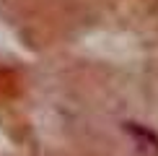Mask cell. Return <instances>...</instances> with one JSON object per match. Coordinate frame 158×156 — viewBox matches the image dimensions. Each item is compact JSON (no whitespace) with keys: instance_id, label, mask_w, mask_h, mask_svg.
<instances>
[{"instance_id":"1","label":"cell","mask_w":158,"mask_h":156,"mask_svg":"<svg viewBox=\"0 0 158 156\" xmlns=\"http://www.w3.org/2000/svg\"><path fill=\"white\" fill-rule=\"evenodd\" d=\"M124 130H127V135L137 143V148L145 154H158V135L153 133L150 128L145 125H137V122H124Z\"/></svg>"}]
</instances>
